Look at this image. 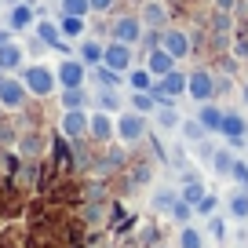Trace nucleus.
I'll return each mask as SVG.
<instances>
[{
    "mask_svg": "<svg viewBox=\"0 0 248 248\" xmlns=\"http://www.w3.org/2000/svg\"><path fill=\"white\" fill-rule=\"evenodd\" d=\"M18 77L26 80V88H30L33 99H47V95L59 88L55 70H51V66H44V62H30V66H22V70H18Z\"/></svg>",
    "mask_w": 248,
    "mask_h": 248,
    "instance_id": "nucleus-1",
    "label": "nucleus"
},
{
    "mask_svg": "<svg viewBox=\"0 0 248 248\" xmlns=\"http://www.w3.org/2000/svg\"><path fill=\"white\" fill-rule=\"evenodd\" d=\"M117 139L124 146H139V142L150 139V124H146V113H135V109H124L117 117Z\"/></svg>",
    "mask_w": 248,
    "mask_h": 248,
    "instance_id": "nucleus-2",
    "label": "nucleus"
},
{
    "mask_svg": "<svg viewBox=\"0 0 248 248\" xmlns=\"http://www.w3.org/2000/svg\"><path fill=\"white\" fill-rule=\"evenodd\" d=\"M26 99H30L26 80L22 77H11V73H0V109L18 113V109H26Z\"/></svg>",
    "mask_w": 248,
    "mask_h": 248,
    "instance_id": "nucleus-3",
    "label": "nucleus"
},
{
    "mask_svg": "<svg viewBox=\"0 0 248 248\" xmlns=\"http://www.w3.org/2000/svg\"><path fill=\"white\" fill-rule=\"evenodd\" d=\"M55 77H59V88H80L88 80V62L80 55H66L55 66Z\"/></svg>",
    "mask_w": 248,
    "mask_h": 248,
    "instance_id": "nucleus-4",
    "label": "nucleus"
},
{
    "mask_svg": "<svg viewBox=\"0 0 248 248\" xmlns=\"http://www.w3.org/2000/svg\"><path fill=\"white\" fill-rule=\"evenodd\" d=\"M146 26H142L139 15H117L109 22V40H124V44H139Z\"/></svg>",
    "mask_w": 248,
    "mask_h": 248,
    "instance_id": "nucleus-5",
    "label": "nucleus"
},
{
    "mask_svg": "<svg viewBox=\"0 0 248 248\" xmlns=\"http://www.w3.org/2000/svg\"><path fill=\"white\" fill-rule=\"evenodd\" d=\"M186 95L201 106V102H212L216 99V73L212 70H194L190 80H186Z\"/></svg>",
    "mask_w": 248,
    "mask_h": 248,
    "instance_id": "nucleus-6",
    "label": "nucleus"
},
{
    "mask_svg": "<svg viewBox=\"0 0 248 248\" xmlns=\"http://www.w3.org/2000/svg\"><path fill=\"white\" fill-rule=\"evenodd\" d=\"M109 66V70L124 73L128 77V70H132V62H135V44H124V40H109L106 44V59H102Z\"/></svg>",
    "mask_w": 248,
    "mask_h": 248,
    "instance_id": "nucleus-7",
    "label": "nucleus"
},
{
    "mask_svg": "<svg viewBox=\"0 0 248 248\" xmlns=\"http://www.w3.org/2000/svg\"><path fill=\"white\" fill-rule=\"evenodd\" d=\"M88 135H92V142H109V139H117V121L106 113V109H95V113L88 117Z\"/></svg>",
    "mask_w": 248,
    "mask_h": 248,
    "instance_id": "nucleus-8",
    "label": "nucleus"
},
{
    "mask_svg": "<svg viewBox=\"0 0 248 248\" xmlns=\"http://www.w3.org/2000/svg\"><path fill=\"white\" fill-rule=\"evenodd\" d=\"M37 15H40V11L33 8L30 0H18V4H11L8 22H4V26H11L15 33H26V30H33V26H37Z\"/></svg>",
    "mask_w": 248,
    "mask_h": 248,
    "instance_id": "nucleus-9",
    "label": "nucleus"
},
{
    "mask_svg": "<svg viewBox=\"0 0 248 248\" xmlns=\"http://www.w3.org/2000/svg\"><path fill=\"white\" fill-rule=\"evenodd\" d=\"M59 132L66 135V139H84L88 135V113L84 109H66V113H62V121H59Z\"/></svg>",
    "mask_w": 248,
    "mask_h": 248,
    "instance_id": "nucleus-10",
    "label": "nucleus"
},
{
    "mask_svg": "<svg viewBox=\"0 0 248 248\" xmlns=\"http://www.w3.org/2000/svg\"><path fill=\"white\" fill-rule=\"evenodd\" d=\"M168 15H171V8L164 4V0H146V4H142V11H139V18H142V26H146V30H164Z\"/></svg>",
    "mask_w": 248,
    "mask_h": 248,
    "instance_id": "nucleus-11",
    "label": "nucleus"
},
{
    "mask_svg": "<svg viewBox=\"0 0 248 248\" xmlns=\"http://www.w3.org/2000/svg\"><path fill=\"white\" fill-rule=\"evenodd\" d=\"M161 47H164V51H171L175 59H186V55L194 51V44H190V37H186V30H164L161 33Z\"/></svg>",
    "mask_w": 248,
    "mask_h": 248,
    "instance_id": "nucleus-12",
    "label": "nucleus"
},
{
    "mask_svg": "<svg viewBox=\"0 0 248 248\" xmlns=\"http://www.w3.org/2000/svg\"><path fill=\"white\" fill-rule=\"evenodd\" d=\"M95 106L106 109V113H124L128 102H124L121 88H95Z\"/></svg>",
    "mask_w": 248,
    "mask_h": 248,
    "instance_id": "nucleus-13",
    "label": "nucleus"
},
{
    "mask_svg": "<svg viewBox=\"0 0 248 248\" xmlns=\"http://www.w3.org/2000/svg\"><path fill=\"white\" fill-rule=\"evenodd\" d=\"M186 80H190L186 70H168L164 77H157V88L164 95H171V99H179V95H186Z\"/></svg>",
    "mask_w": 248,
    "mask_h": 248,
    "instance_id": "nucleus-14",
    "label": "nucleus"
},
{
    "mask_svg": "<svg viewBox=\"0 0 248 248\" xmlns=\"http://www.w3.org/2000/svg\"><path fill=\"white\" fill-rule=\"evenodd\" d=\"M22 66H26V47L22 44L11 40V44L0 47V70L4 73H15V70H22Z\"/></svg>",
    "mask_w": 248,
    "mask_h": 248,
    "instance_id": "nucleus-15",
    "label": "nucleus"
},
{
    "mask_svg": "<svg viewBox=\"0 0 248 248\" xmlns=\"http://www.w3.org/2000/svg\"><path fill=\"white\" fill-rule=\"evenodd\" d=\"M88 77H92V84L95 88H121L124 80V73H117V70H109L106 62H99V66H92V70H88Z\"/></svg>",
    "mask_w": 248,
    "mask_h": 248,
    "instance_id": "nucleus-16",
    "label": "nucleus"
},
{
    "mask_svg": "<svg viewBox=\"0 0 248 248\" xmlns=\"http://www.w3.org/2000/svg\"><path fill=\"white\" fill-rule=\"evenodd\" d=\"M175 55L171 51H164V47H154V51H150V59H146V70L154 73V77H164V73L168 70H175Z\"/></svg>",
    "mask_w": 248,
    "mask_h": 248,
    "instance_id": "nucleus-17",
    "label": "nucleus"
},
{
    "mask_svg": "<svg viewBox=\"0 0 248 248\" xmlns=\"http://www.w3.org/2000/svg\"><path fill=\"white\" fill-rule=\"evenodd\" d=\"M233 161H237V154H233V150H212V154H208V168L216 171V175H223V179H230Z\"/></svg>",
    "mask_w": 248,
    "mask_h": 248,
    "instance_id": "nucleus-18",
    "label": "nucleus"
},
{
    "mask_svg": "<svg viewBox=\"0 0 248 248\" xmlns=\"http://www.w3.org/2000/svg\"><path fill=\"white\" fill-rule=\"evenodd\" d=\"M219 135H226V139H237V135H248V121H245V113H237V109L223 113V128H219Z\"/></svg>",
    "mask_w": 248,
    "mask_h": 248,
    "instance_id": "nucleus-19",
    "label": "nucleus"
},
{
    "mask_svg": "<svg viewBox=\"0 0 248 248\" xmlns=\"http://www.w3.org/2000/svg\"><path fill=\"white\" fill-rule=\"evenodd\" d=\"M223 113H226V109H219L216 102H201V109H197V121H201L204 128H208V135H212V132H219V128H223Z\"/></svg>",
    "mask_w": 248,
    "mask_h": 248,
    "instance_id": "nucleus-20",
    "label": "nucleus"
},
{
    "mask_svg": "<svg viewBox=\"0 0 248 248\" xmlns=\"http://www.w3.org/2000/svg\"><path fill=\"white\" fill-rule=\"evenodd\" d=\"M88 102H95V95H88L84 84L80 88H62V109H84Z\"/></svg>",
    "mask_w": 248,
    "mask_h": 248,
    "instance_id": "nucleus-21",
    "label": "nucleus"
},
{
    "mask_svg": "<svg viewBox=\"0 0 248 248\" xmlns=\"http://www.w3.org/2000/svg\"><path fill=\"white\" fill-rule=\"evenodd\" d=\"M33 30H37V37L44 40L47 47L62 44V26H59V22H51V18H37V26H33Z\"/></svg>",
    "mask_w": 248,
    "mask_h": 248,
    "instance_id": "nucleus-22",
    "label": "nucleus"
},
{
    "mask_svg": "<svg viewBox=\"0 0 248 248\" xmlns=\"http://www.w3.org/2000/svg\"><path fill=\"white\" fill-rule=\"evenodd\" d=\"M80 59L88 62V70H92V66H99L102 59H106V44H99V40H80Z\"/></svg>",
    "mask_w": 248,
    "mask_h": 248,
    "instance_id": "nucleus-23",
    "label": "nucleus"
},
{
    "mask_svg": "<svg viewBox=\"0 0 248 248\" xmlns=\"http://www.w3.org/2000/svg\"><path fill=\"white\" fill-rule=\"evenodd\" d=\"M175 201H179V194L175 190H168V186H161L154 194V212L157 216H171V208H175Z\"/></svg>",
    "mask_w": 248,
    "mask_h": 248,
    "instance_id": "nucleus-24",
    "label": "nucleus"
},
{
    "mask_svg": "<svg viewBox=\"0 0 248 248\" xmlns=\"http://www.w3.org/2000/svg\"><path fill=\"white\" fill-rule=\"evenodd\" d=\"M128 109H135V113H154V109H157L154 92H132V95H128Z\"/></svg>",
    "mask_w": 248,
    "mask_h": 248,
    "instance_id": "nucleus-25",
    "label": "nucleus"
},
{
    "mask_svg": "<svg viewBox=\"0 0 248 248\" xmlns=\"http://www.w3.org/2000/svg\"><path fill=\"white\" fill-rule=\"evenodd\" d=\"M59 26H62V37H84V33H88L84 15H62Z\"/></svg>",
    "mask_w": 248,
    "mask_h": 248,
    "instance_id": "nucleus-26",
    "label": "nucleus"
},
{
    "mask_svg": "<svg viewBox=\"0 0 248 248\" xmlns=\"http://www.w3.org/2000/svg\"><path fill=\"white\" fill-rule=\"evenodd\" d=\"M179 132H183L186 142H204V139H208V128H204L197 117H194V121H183V124H179Z\"/></svg>",
    "mask_w": 248,
    "mask_h": 248,
    "instance_id": "nucleus-27",
    "label": "nucleus"
},
{
    "mask_svg": "<svg viewBox=\"0 0 248 248\" xmlns=\"http://www.w3.org/2000/svg\"><path fill=\"white\" fill-rule=\"evenodd\" d=\"M230 219H237V223H248V190H237V194L230 197Z\"/></svg>",
    "mask_w": 248,
    "mask_h": 248,
    "instance_id": "nucleus-28",
    "label": "nucleus"
},
{
    "mask_svg": "<svg viewBox=\"0 0 248 248\" xmlns=\"http://www.w3.org/2000/svg\"><path fill=\"white\" fill-rule=\"evenodd\" d=\"M154 113H157V128H164V132H171V128H179V124H183V117H179L175 106H157Z\"/></svg>",
    "mask_w": 248,
    "mask_h": 248,
    "instance_id": "nucleus-29",
    "label": "nucleus"
},
{
    "mask_svg": "<svg viewBox=\"0 0 248 248\" xmlns=\"http://www.w3.org/2000/svg\"><path fill=\"white\" fill-rule=\"evenodd\" d=\"M154 73L150 70H128V88H132V92H150V88H154Z\"/></svg>",
    "mask_w": 248,
    "mask_h": 248,
    "instance_id": "nucleus-30",
    "label": "nucleus"
},
{
    "mask_svg": "<svg viewBox=\"0 0 248 248\" xmlns=\"http://www.w3.org/2000/svg\"><path fill=\"white\" fill-rule=\"evenodd\" d=\"M18 150H22V157H37V150H44V135L40 132H26L22 135V142H18Z\"/></svg>",
    "mask_w": 248,
    "mask_h": 248,
    "instance_id": "nucleus-31",
    "label": "nucleus"
},
{
    "mask_svg": "<svg viewBox=\"0 0 248 248\" xmlns=\"http://www.w3.org/2000/svg\"><path fill=\"white\" fill-rule=\"evenodd\" d=\"M204 194H208V186H204L201 179H190V183L183 186V201H190V204H194V208H197V201H201Z\"/></svg>",
    "mask_w": 248,
    "mask_h": 248,
    "instance_id": "nucleus-32",
    "label": "nucleus"
},
{
    "mask_svg": "<svg viewBox=\"0 0 248 248\" xmlns=\"http://www.w3.org/2000/svg\"><path fill=\"white\" fill-rule=\"evenodd\" d=\"M62 15H92V0H59Z\"/></svg>",
    "mask_w": 248,
    "mask_h": 248,
    "instance_id": "nucleus-33",
    "label": "nucleus"
},
{
    "mask_svg": "<svg viewBox=\"0 0 248 248\" xmlns=\"http://www.w3.org/2000/svg\"><path fill=\"white\" fill-rule=\"evenodd\" d=\"M171 219H175V223H190V219H194V204L190 201H183V194H179V201H175V208H171Z\"/></svg>",
    "mask_w": 248,
    "mask_h": 248,
    "instance_id": "nucleus-34",
    "label": "nucleus"
},
{
    "mask_svg": "<svg viewBox=\"0 0 248 248\" xmlns=\"http://www.w3.org/2000/svg\"><path fill=\"white\" fill-rule=\"evenodd\" d=\"M201 230H194V226H190V223H186L183 226V233H179V248H201Z\"/></svg>",
    "mask_w": 248,
    "mask_h": 248,
    "instance_id": "nucleus-35",
    "label": "nucleus"
},
{
    "mask_svg": "<svg viewBox=\"0 0 248 248\" xmlns=\"http://www.w3.org/2000/svg\"><path fill=\"white\" fill-rule=\"evenodd\" d=\"M230 179L241 186V190H248V161H245V157H237V161H233V171H230Z\"/></svg>",
    "mask_w": 248,
    "mask_h": 248,
    "instance_id": "nucleus-36",
    "label": "nucleus"
},
{
    "mask_svg": "<svg viewBox=\"0 0 248 248\" xmlns=\"http://www.w3.org/2000/svg\"><path fill=\"white\" fill-rule=\"evenodd\" d=\"M216 208H219V197H216V194H204L201 201H197V208H194V212H197V216H212Z\"/></svg>",
    "mask_w": 248,
    "mask_h": 248,
    "instance_id": "nucleus-37",
    "label": "nucleus"
},
{
    "mask_svg": "<svg viewBox=\"0 0 248 248\" xmlns=\"http://www.w3.org/2000/svg\"><path fill=\"white\" fill-rule=\"evenodd\" d=\"M230 88H233L230 77H216V99H219V95H230Z\"/></svg>",
    "mask_w": 248,
    "mask_h": 248,
    "instance_id": "nucleus-38",
    "label": "nucleus"
},
{
    "mask_svg": "<svg viewBox=\"0 0 248 248\" xmlns=\"http://www.w3.org/2000/svg\"><path fill=\"white\" fill-rule=\"evenodd\" d=\"M208 230H212V233H216V237H226V223H223V219H216V216H212V223H208Z\"/></svg>",
    "mask_w": 248,
    "mask_h": 248,
    "instance_id": "nucleus-39",
    "label": "nucleus"
},
{
    "mask_svg": "<svg viewBox=\"0 0 248 248\" xmlns=\"http://www.w3.org/2000/svg\"><path fill=\"white\" fill-rule=\"evenodd\" d=\"M113 4H117V0H92V11H99V15H102V11H109Z\"/></svg>",
    "mask_w": 248,
    "mask_h": 248,
    "instance_id": "nucleus-40",
    "label": "nucleus"
},
{
    "mask_svg": "<svg viewBox=\"0 0 248 248\" xmlns=\"http://www.w3.org/2000/svg\"><path fill=\"white\" fill-rule=\"evenodd\" d=\"M11 33H15L11 26H0V47H4V44H11Z\"/></svg>",
    "mask_w": 248,
    "mask_h": 248,
    "instance_id": "nucleus-41",
    "label": "nucleus"
},
{
    "mask_svg": "<svg viewBox=\"0 0 248 248\" xmlns=\"http://www.w3.org/2000/svg\"><path fill=\"white\" fill-rule=\"evenodd\" d=\"M233 4H237V0H216V8H219V11H230Z\"/></svg>",
    "mask_w": 248,
    "mask_h": 248,
    "instance_id": "nucleus-42",
    "label": "nucleus"
},
{
    "mask_svg": "<svg viewBox=\"0 0 248 248\" xmlns=\"http://www.w3.org/2000/svg\"><path fill=\"white\" fill-rule=\"evenodd\" d=\"M241 102H245V109H248V84H241Z\"/></svg>",
    "mask_w": 248,
    "mask_h": 248,
    "instance_id": "nucleus-43",
    "label": "nucleus"
},
{
    "mask_svg": "<svg viewBox=\"0 0 248 248\" xmlns=\"http://www.w3.org/2000/svg\"><path fill=\"white\" fill-rule=\"evenodd\" d=\"M0 73H4V70H0Z\"/></svg>",
    "mask_w": 248,
    "mask_h": 248,
    "instance_id": "nucleus-44",
    "label": "nucleus"
}]
</instances>
